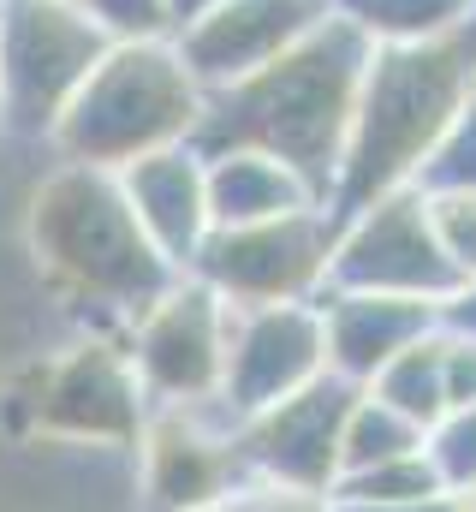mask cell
I'll return each instance as SVG.
<instances>
[{"instance_id": "9c48e42d", "label": "cell", "mask_w": 476, "mask_h": 512, "mask_svg": "<svg viewBox=\"0 0 476 512\" xmlns=\"http://www.w3.org/2000/svg\"><path fill=\"white\" fill-rule=\"evenodd\" d=\"M143 512H221L250 483L221 405H155L137 429Z\"/></svg>"}, {"instance_id": "2e32d148", "label": "cell", "mask_w": 476, "mask_h": 512, "mask_svg": "<svg viewBox=\"0 0 476 512\" xmlns=\"http://www.w3.org/2000/svg\"><path fill=\"white\" fill-rule=\"evenodd\" d=\"M203 167H209V221L215 227L274 221V215H298V209H328L322 191L298 167H286V161H274L262 149H215V155H203Z\"/></svg>"}, {"instance_id": "ac0fdd59", "label": "cell", "mask_w": 476, "mask_h": 512, "mask_svg": "<svg viewBox=\"0 0 476 512\" xmlns=\"http://www.w3.org/2000/svg\"><path fill=\"white\" fill-rule=\"evenodd\" d=\"M334 18H346L369 48L429 42L476 18V0H328Z\"/></svg>"}, {"instance_id": "603a6c76", "label": "cell", "mask_w": 476, "mask_h": 512, "mask_svg": "<svg viewBox=\"0 0 476 512\" xmlns=\"http://www.w3.org/2000/svg\"><path fill=\"white\" fill-rule=\"evenodd\" d=\"M423 453L441 477V489H471L476 483V405H453L429 435H423Z\"/></svg>"}, {"instance_id": "83f0119b", "label": "cell", "mask_w": 476, "mask_h": 512, "mask_svg": "<svg viewBox=\"0 0 476 512\" xmlns=\"http://www.w3.org/2000/svg\"><path fill=\"white\" fill-rule=\"evenodd\" d=\"M334 512H453L447 495H429V501H387V507H334Z\"/></svg>"}, {"instance_id": "cb8c5ba5", "label": "cell", "mask_w": 476, "mask_h": 512, "mask_svg": "<svg viewBox=\"0 0 476 512\" xmlns=\"http://www.w3.org/2000/svg\"><path fill=\"white\" fill-rule=\"evenodd\" d=\"M90 12V24L108 42H149V36H173L167 24V0H78Z\"/></svg>"}, {"instance_id": "8992f818", "label": "cell", "mask_w": 476, "mask_h": 512, "mask_svg": "<svg viewBox=\"0 0 476 512\" xmlns=\"http://www.w3.org/2000/svg\"><path fill=\"white\" fill-rule=\"evenodd\" d=\"M328 251H334V215L298 209L274 221L209 227L203 251L191 256V280H203L221 304H304L328 292Z\"/></svg>"}, {"instance_id": "484cf974", "label": "cell", "mask_w": 476, "mask_h": 512, "mask_svg": "<svg viewBox=\"0 0 476 512\" xmlns=\"http://www.w3.org/2000/svg\"><path fill=\"white\" fill-rule=\"evenodd\" d=\"M441 382H447V411L476 405V340L441 328Z\"/></svg>"}, {"instance_id": "5bb4252c", "label": "cell", "mask_w": 476, "mask_h": 512, "mask_svg": "<svg viewBox=\"0 0 476 512\" xmlns=\"http://www.w3.org/2000/svg\"><path fill=\"white\" fill-rule=\"evenodd\" d=\"M119 191H125V209L131 221L143 227V239L167 256L173 274L191 268V256L203 251L209 239V167H203V149L197 143H173V149H155V155H137L114 167Z\"/></svg>"}, {"instance_id": "5b68a950", "label": "cell", "mask_w": 476, "mask_h": 512, "mask_svg": "<svg viewBox=\"0 0 476 512\" xmlns=\"http://www.w3.org/2000/svg\"><path fill=\"white\" fill-rule=\"evenodd\" d=\"M102 54L108 36L78 0H0V126L54 137Z\"/></svg>"}, {"instance_id": "ffe728a7", "label": "cell", "mask_w": 476, "mask_h": 512, "mask_svg": "<svg viewBox=\"0 0 476 512\" xmlns=\"http://www.w3.org/2000/svg\"><path fill=\"white\" fill-rule=\"evenodd\" d=\"M429 495H447L429 453H405V459H387V465H369V471H352L334 483V507H387V501H429Z\"/></svg>"}, {"instance_id": "277c9868", "label": "cell", "mask_w": 476, "mask_h": 512, "mask_svg": "<svg viewBox=\"0 0 476 512\" xmlns=\"http://www.w3.org/2000/svg\"><path fill=\"white\" fill-rule=\"evenodd\" d=\"M197 120H203V84L179 60L173 36L108 42V54L66 102L54 149L78 167H125L137 155L191 143Z\"/></svg>"}, {"instance_id": "44dd1931", "label": "cell", "mask_w": 476, "mask_h": 512, "mask_svg": "<svg viewBox=\"0 0 476 512\" xmlns=\"http://www.w3.org/2000/svg\"><path fill=\"white\" fill-rule=\"evenodd\" d=\"M417 191H423V185H417ZM423 209H429L435 245L453 262L459 286L476 280V191H423Z\"/></svg>"}, {"instance_id": "4316f807", "label": "cell", "mask_w": 476, "mask_h": 512, "mask_svg": "<svg viewBox=\"0 0 476 512\" xmlns=\"http://www.w3.org/2000/svg\"><path fill=\"white\" fill-rule=\"evenodd\" d=\"M441 328H447V334H471L476 340V280H465L453 298H441Z\"/></svg>"}, {"instance_id": "3957f363", "label": "cell", "mask_w": 476, "mask_h": 512, "mask_svg": "<svg viewBox=\"0 0 476 512\" xmlns=\"http://www.w3.org/2000/svg\"><path fill=\"white\" fill-rule=\"evenodd\" d=\"M30 251L60 292L114 322H131L179 280L131 221L114 167H54L30 197Z\"/></svg>"}, {"instance_id": "7c38bea8", "label": "cell", "mask_w": 476, "mask_h": 512, "mask_svg": "<svg viewBox=\"0 0 476 512\" xmlns=\"http://www.w3.org/2000/svg\"><path fill=\"white\" fill-rule=\"evenodd\" d=\"M352 399H357V387L328 370L310 387H298L292 399H280V405L233 423L244 471L262 477V483L334 495V483H340V429H346Z\"/></svg>"}, {"instance_id": "f1b7e54d", "label": "cell", "mask_w": 476, "mask_h": 512, "mask_svg": "<svg viewBox=\"0 0 476 512\" xmlns=\"http://www.w3.org/2000/svg\"><path fill=\"white\" fill-rule=\"evenodd\" d=\"M209 6H221V0H167V24H173V30H185V24H197Z\"/></svg>"}, {"instance_id": "6da1fadb", "label": "cell", "mask_w": 476, "mask_h": 512, "mask_svg": "<svg viewBox=\"0 0 476 512\" xmlns=\"http://www.w3.org/2000/svg\"><path fill=\"white\" fill-rule=\"evenodd\" d=\"M369 54L375 48L352 24L328 12L280 60L256 66L250 78H238L227 90H209L191 143L203 155H215V149H262V155L298 167L328 203V185H334V167H340V149H346V131H352V108H357V90H363Z\"/></svg>"}, {"instance_id": "d6986e66", "label": "cell", "mask_w": 476, "mask_h": 512, "mask_svg": "<svg viewBox=\"0 0 476 512\" xmlns=\"http://www.w3.org/2000/svg\"><path fill=\"white\" fill-rule=\"evenodd\" d=\"M423 447V429L405 423L393 405H381L375 393L357 387L352 411H346V429H340V477L369 471V465H387V459H405Z\"/></svg>"}, {"instance_id": "f546056e", "label": "cell", "mask_w": 476, "mask_h": 512, "mask_svg": "<svg viewBox=\"0 0 476 512\" xmlns=\"http://www.w3.org/2000/svg\"><path fill=\"white\" fill-rule=\"evenodd\" d=\"M447 501H453V512H476V483H471V489H453Z\"/></svg>"}, {"instance_id": "ba28073f", "label": "cell", "mask_w": 476, "mask_h": 512, "mask_svg": "<svg viewBox=\"0 0 476 512\" xmlns=\"http://www.w3.org/2000/svg\"><path fill=\"white\" fill-rule=\"evenodd\" d=\"M328 286L334 292H387V298H453L459 274L435 245L423 191H387L363 203L357 215L334 221V251H328Z\"/></svg>"}, {"instance_id": "8fae6325", "label": "cell", "mask_w": 476, "mask_h": 512, "mask_svg": "<svg viewBox=\"0 0 476 512\" xmlns=\"http://www.w3.org/2000/svg\"><path fill=\"white\" fill-rule=\"evenodd\" d=\"M30 411H36V429L54 435V441L131 447L143 417H149V399H143V387L131 376L125 340L90 334L72 352H60L54 364H42Z\"/></svg>"}, {"instance_id": "d4e9b609", "label": "cell", "mask_w": 476, "mask_h": 512, "mask_svg": "<svg viewBox=\"0 0 476 512\" xmlns=\"http://www.w3.org/2000/svg\"><path fill=\"white\" fill-rule=\"evenodd\" d=\"M221 512H334V501H328V495H310V489H286V483L250 477Z\"/></svg>"}, {"instance_id": "9a60e30c", "label": "cell", "mask_w": 476, "mask_h": 512, "mask_svg": "<svg viewBox=\"0 0 476 512\" xmlns=\"http://www.w3.org/2000/svg\"><path fill=\"white\" fill-rule=\"evenodd\" d=\"M322 346H328V370L363 387L387 358H399L411 340H423L441 322V304L429 298H387V292H322Z\"/></svg>"}, {"instance_id": "7a4b0ae2", "label": "cell", "mask_w": 476, "mask_h": 512, "mask_svg": "<svg viewBox=\"0 0 476 512\" xmlns=\"http://www.w3.org/2000/svg\"><path fill=\"white\" fill-rule=\"evenodd\" d=\"M476 90V18L429 36V42H399L375 48L363 66V90L352 108V131L328 185V215L346 221L363 203L417 185L423 161L447 137L453 114Z\"/></svg>"}, {"instance_id": "4fadbf2b", "label": "cell", "mask_w": 476, "mask_h": 512, "mask_svg": "<svg viewBox=\"0 0 476 512\" xmlns=\"http://www.w3.org/2000/svg\"><path fill=\"white\" fill-rule=\"evenodd\" d=\"M328 12H334L328 0H221L197 24L173 30V48L209 96V90H227L238 78H250L256 66L280 60Z\"/></svg>"}, {"instance_id": "52a82bcc", "label": "cell", "mask_w": 476, "mask_h": 512, "mask_svg": "<svg viewBox=\"0 0 476 512\" xmlns=\"http://www.w3.org/2000/svg\"><path fill=\"white\" fill-rule=\"evenodd\" d=\"M227 322L233 310L191 274H179L155 304L125 322V358L155 405H215L227 370Z\"/></svg>"}, {"instance_id": "7402d4cb", "label": "cell", "mask_w": 476, "mask_h": 512, "mask_svg": "<svg viewBox=\"0 0 476 512\" xmlns=\"http://www.w3.org/2000/svg\"><path fill=\"white\" fill-rule=\"evenodd\" d=\"M423 191H476V90L465 96V108L453 114L447 137L435 143V155L417 173Z\"/></svg>"}, {"instance_id": "e0dca14e", "label": "cell", "mask_w": 476, "mask_h": 512, "mask_svg": "<svg viewBox=\"0 0 476 512\" xmlns=\"http://www.w3.org/2000/svg\"><path fill=\"white\" fill-rule=\"evenodd\" d=\"M363 393H375L381 405H393L405 423H417L423 435L447 417V382H441V322L423 334V340H411L399 358H387Z\"/></svg>"}, {"instance_id": "30bf717a", "label": "cell", "mask_w": 476, "mask_h": 512, "mask_svg": "<svg viewBox=\"0 0 476 512\" xmlns=\"http://www.w3.org/2000/svg\"><path fill=\"white\" fill-rule=\"evenodd\" d=\"M233 310V304H227ZM328 376V346H322V310L316 298L304 304H244L227 322V370H221V411L244 423L298 387Z\"/></svg>"}]
</instances>
